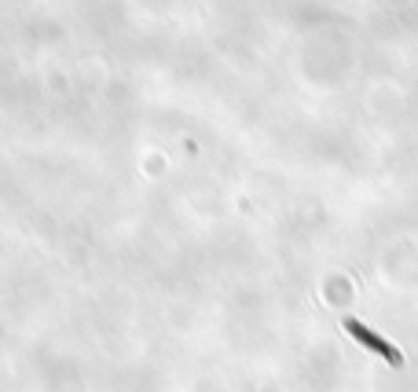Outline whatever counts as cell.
I'll list each match as a JSON object with an SVG mask.
<instances>
[{
    "mask_svg": "<svg viewBox=\"0 0 418 392\" xmlns=\"http://www.w3.org/2000/svg\"><path fill=\"white\" fill-rule=\"evenodd\" d=\"M349 330L356 333V338H359L363 345H371L374 352H381V356H386L389 363H400V352H396L393 345H386V341H381V338H374V333H371L367 326H359V323H349Z\"/></svg>",
    "mask_w": 418,
    "mask_h": 392,
    "instance_id": "obj_1",
    "label": "cell"
}]
</instances>
